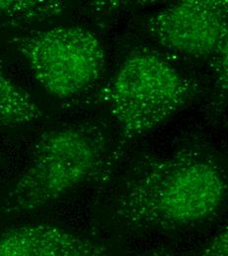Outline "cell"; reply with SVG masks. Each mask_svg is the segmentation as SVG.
<instances>
[{
	"mask_svg": "<svg viewBox=\"0 0 228 256\" xmlns=\"http://www.w3.org/2000/svg\"><path fill=\"white\" fill-rule=\"evenodd\" d=\"M201 256H228V226L223 228L211 240Z\"/></svg>",
	"mask_w": 228,
	"mask_h": 256,
	"instance_id": "30bf717a",
	"label": "cell"
},
{
	"mask_svg": "<svg viewBox=\"0 0 228 256\" xmlns=\"http://www.w3.org/2000/svg\"><path fill=\"white\" fill-rule=\"evenodd\" d=\"M227 194V174L216 157L185 148L130 172L110 200V217L128 230H177L213 218Z\"/></svg>",
	"mask_w": 228,
	"mask_h": 256,
	"instance_id": "6da1fadb",
	"label": "cell"
},
{
	"mask_svg": "<svg viewBox=\"0 0 228 256\" xmlns=\"http://www.w3.org/2000/svg\"><path fill=\"white\" fill-rule=\"evenodd\" d=\"M33 77L51 96L71 98L91 89L102 74L105 54L95 34L58 26L15 38Z\"/></svg>",
	"mask_w": 228,
	"mask_h": 256,
	"instance_id": "277c9868",
	"label": "cell"
},
{
	"mask_svg": "<svg viewBox=\"0 0 228 256\" xmlns=\"http://www.w3.org/2000/svg\"><path fill=\"white\" fill-rule=\"evenodd\" d=\"M228 0H184L152 15L145 29L163 48L212 58L228 44Z\"/></svg>",
	"mask_w": 228,
	"mask_h": 256,
	"instance_id": "5b68a950",
	"label": "cell"
},
{
	"mask_svg": "<svg viewBox=\"0 0 228 256\" xmlns=\"http://www.w3.org/2000/svg\"><path fill=\"white\" fill-rule=\"evenodd\" d=\"M65 8L63 1L0 0V14L23 21H41L58 16L63 13Z\"/></svg>",
	"mask_w": 228,
	"mask_h": 256,
	"instance_id": "ba28073f",
	"label": "cell"
},
{
	"mask_svg": "<svg viewBox=\"0 0 228 256\" xmlns=\"http://www.w3.org/2000/svg\"><path fill=\"white\" fill-rule=\"evenodd\" d=\"M0 67H1V62H0Z\"/></svg>",
	"mask_w": 228,
	"mask_h": 256,
	"instance_id": "7c38bea8",
	"label": "cell"
},
{
	"mask_svg": "<svg viewBox=\"0 0 228 256\" xmlns=\"http://www.w3.org/2000/svg\"><path fill=\"white\" fill-rule=\"evenodd\" d=\"M42 116L33 98L0 71V126H28Z\"/></svg>",
	"mask_w": 228,
	"mask_h": 256,
	"instance_id": "52a82bcc",
	"label": "cell"
},
{
	"mask_svg": "<svg viewBox=\"0 0 228 256\" xmlns=\"http://www.w3.org/2000/svg\"><path fill=\"white\" fill-rule=\"evenodd\" d=\"M164 256L162 254H157V252H155V254H147V256Z\"/></svg>",
	"mask_w": 228,
	"mask_h": 256,
	"instance_id": "8fae6325",
	"label": "cell"
},
{
	"mask_svg": "<svg viewBox=\"0 0 228 256\" xmlns=\"http://www.w3.org/2000/svg\"><path fill=\"white\" fill-rule=\"evenodd\" d=\"M228 46H225L211 60H213V70L217 77V89L221 92L222 98L228 92Z\"/></svg>",
	"mask_w": 228,
	"mask_h": 256,
	"instance_id": "9c48e42d",
	"label": "cell"
},
{
	"mask_svg": "<svg viewBox=\"0 0 228 256\" xmlns=\"http://www.w3.org/2000/svg\"><path fill=\"white\" fill-rule=\"evenodd\" d=\"M105 152V132L96 124L45 132L34 145L28 168L5 198L4 213H30L62 198L98 170Z\"/></svg>",
	"mask_w": 228,
	"mask_h": 256,
	"instance_id": "7a4b0ae2",
	"label": "cell"
},
{
	"mask_svg": "<svg viewBox=\"0 0 228 256\" xmlns=\"http://www.w3.org/2000/svg\"><path fill=\"white\" fill-rule=\"evenodd\" d=\"M197 92L195 84L157 52L135 50L124 60L103 100L131 140L167 122Z\"/></svg>",
	"mask_w": 228,
	"mask_h": 256,
	"instance_id": "3957f363",
	"label": "cell"
},
{
	"mask_svg": "<svg viewBox=\"0 0 228 256\" xmlns=\"http://www.w3.org/2000/svg\"><path fill=\"white\" fill-rule=\"evenodd\" d=\"M0 256H109V250L62 228L30 224L0 236Z\"/></svg>",
	"mask_w": 228,
	"mask_h": 256,
	"instance_id": "8992f818",
	"label": "cell"
}]
</instances>
